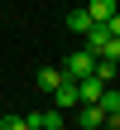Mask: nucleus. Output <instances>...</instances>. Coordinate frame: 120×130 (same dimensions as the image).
Returning a JSON list of instances; mask_svg holds the SVG:
<instances>
[{"label": "nucleus", "instance_id": "8", "mask_svg": "<svg viewBox=\"0 0 120 130\" xmlns=\"http://www.w3.org/2000/svg\"><path fill=\"white\" fill-rule=\"evenodd\" d=\"M101 58H106V63H115V68H120V39H111V43L101 48Z\"/></svg>", "mask_w": 120, "mask_h": 130}, {"label": "nucleus", "instance_id": "6", "mask_svg": "<svg viewBox=\"0 0 120 130\" xmlns=\"http://www.w3.org/2000/svg\"><path fill=\"white\" fill-rule=\"evenodd\" d=\"M77 121H82V130H101L106 125V111L91 101V106H77Z\"/></svg>", "mask_w": 120, "mask_h": 130}, {"label": "nucleus", "instance_id": "2", "mask_svg": "<svg viewBox=\"0 0 120 130\" xmlns=\"http://www.w3.org/2000/svg\"><path fill=\"white\" fill-rule=\"evenodd\" d=\"M77 106H82V96H77V82H63V87L53 92V111H63V116H67V111H77Z\"/></svg>", "mask_w": 120, "mask_h": 130}, {"label": "nucleus", "instance_id": "3", "mask_svg": "<svg viewBox=\"0 0 120 130\" xmlns=\"http://www.w3.org/2000/svg\"><path fill=\"white\" fill-rule=\"evenodd\" d=\"M24 125H29V130H58V125H63V111H53V106H48V111H29Z\"/></svg>", "mask_w": 120, "mask_h": 130}, {"label": "nucleus", "instance_id": "7", "mask_svg": "<svg viewBox=\"0 0 120 130\" xmlns=\"http://www.w3.org/2000/svg\"><path fill=\"white\" fill-rule=\"evenodd\" d=\"M67 29L87 39V34H91V14H87V10H72V14H67Z\"/></svg>", "mask_w": 120, "mask_h": 130}, {"label": "nucleus", "instance_id": "4", "mask_svg": "<svg viewBox=\"0 0 120 130\" xmlns=\"http://www.w3.org/2000/svg\"><path fill=\"white\" fill-rule=\"evenodd\" d=\"M34 82H38V92H48V96H53V92H58V87L67 82V72H63V68H43V72H38Z\"/></svg>", "mask_w": 120, "mask_h": 130}, {"label": "nucleus", "instance_id": "10", "mask_svg": "<svg viewBox=\"0 0 120 130\" xmlns=\"http://www.w3.org/2000/svg\"><path fill=\"white\" fill-rule=\"evenodd\" d=\"M106 34H111V39H120V14H111V19H106Z\"/></svg>", "mask_w": 120, "mask_h": 130}, {"label": "nucleus", "instance_id": "11", "mask_svg": "<svg viewBox=\"0 0 120 130\" xmlns=\"http://www.w3.org/2000/svg\"><path fill=\"white\" fill-rule=\"evenodd\" d=\"M58 130H72V125H58Z\"/></svg>", "mask_w": 120, "mask_h": 130}, {"label": "nucleus", "instance_id": "5", "mask_svg": "<svg viewBox=\"0 0 120 130\" xmlns=\"http://www.w3.org/2000/svg\"><path fill=\"white\" fill-rule=\"evenodd\" d=\"M87 14H91V24H106L111 14H120V0H91Z\"/></svg>", "mask_w": 120, "mask_h": 130}, {"label": "nucleus", "instance_id": "9", "mask_svg": "<svg viewBox=\"0 0 120 130\" xmlns=\"http://www.w3.org/2000/svg\"><path fill=\"white\" fill-rule=\"evenodd\" d=\"M0 130H29V125H24V116H0Z\"/></svg>", "mask_w": 120, "mask_h": 130}, {"label": "nucleus", "instance_id": "1", "mask_svg": "<svg viewBox=\"0 0 120 130\" xmlns=\"http://www.w3.org/2000/svg\"><path fill=\"white\" fill-rule=\"evenodd\" d=\"M63 72H67V82H87V77L96 72V53H87V48H77V53H67V63H63Z\"/></svg>", "mask_w": 120, "mask_h": 130}]
</instances>
